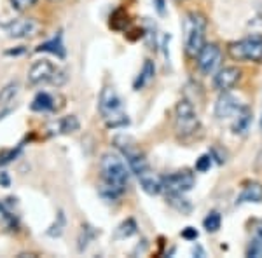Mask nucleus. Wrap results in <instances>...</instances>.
<instances>
[{"label": "nucleus", "instance_id": "10", "mask_svg": "<svg viewBox=\"0 0 262 258\" xmlns=\"http://www.w3.org/2000/svg\"><path fill=\"white\" fill-rule=\"evenodd\" d=\"M56 73V66H54L51 61L47 60H40L35 61L30 70H28V84L30 86H40V84L51 82Z\"/></svg>", "mask_w": 262, "mask_h": 258}, {"label": "nucleus", "instance_id": "3", "mask_svg": "<svg viewBox=\"0 0 262 258\" xmlns=\"http://www.w3.org/2000/svg\"><path fill=\"white\" fill-rule=\"evenodd\" d=\"M184 32V47H186L187 56L196 58L201 47L205 46V32H206V20L199 13H189L184 18L182 23Z\"/></svg>", "mask_w": 262, "mask_h": 258}, {"label": "nucleus", "instance_id": "31", "mask_svg": "<svg viewBox=\"0 0 262 258\" xmlns=\"http://www.w3.org/2000/svg\"><path fill=\"white\" fill-rule=\"evenodd\" d=\"M0 187H11V178L6 171H0Z\"/></svg>", "mask_w": 262, "mask_h": 258}, {"label": "nucleus", "instance_id": "7", "mask_svg": "<svg viewBox=\"0 0 262 258\" xmlns=\"http://www.w3.org/2000/svg\"><path fill=\"white\" fill-rule=\"evenodd\" d=\"M194 183H196V178L187 169L168 176H161V185H163V192L166 194H186L193 189Z\"/></svg>", "mask_w": 262, "mask_h": 258}, {"label": "nucleus", "instance_id": "22", "mask_svg": "<svg viewBox=\"0 0 262 258\" xmlns=\"http://www.w3.org/2000/svg\"><path fill=\"white\" fill-rule=\"evenodd\" d=\"M97 228L91 227V225H82L80 228V234H79V251H84V249L88 248V246L93 242V239L97 237Z\"/></svg>", "mask_w": 262, "mask_h": 258}, {"label": "nucleus", "instance_id": "30", "mask_svg": "<svg viewBox=\"0 0 262 258\" xmlns=\"http://www.w3.org/2000/svg\"><path fill=\"white\" fill-rule=\"evenodd\" d=\"M182 237L184 239H189V241H196V239H198V230H196V228H193V227L184 228Z\"/></svg>", "mask_w": 262, "mask_h": 258}, {"label": "nucleus", "instance_id": "21", "mask_svg": "<svg viewBox=\"0 0 262 258\" xmlns=\"http://www.w3.org/2000/svg\"><path fill=\"white\" fill-rule=\"evenodd\" d=\"M0 223L9 230H16L18 228V216L14 215L13 209L6 202H0Z\"/></svg>", "mask_w": 262, "mask_h": 258}, {"label": "nucleus", "instance_id": "15", "mask_svg": "<svg viewBox=\"0 0 262 258\" xmlns=\"http://www.w3.org/2000/svg\"><path fill=\"white\" fill-rule=\"evenodd\" d=\"M260 201H262V185L257 182H252L243 189L236 204H246V202H260Z\"/></svg>", "mask_w": 262, "mask_h": 258}, {"label": "nucleus", "instance_id": "6", "mask_svg": "<svg viewBox=\"0 0 262 258\" xmlns=\"http://www.w3.org/2000/svg\"><path fill=\"white\" fill-rule=\"evenodd\" d=\"M227 51H229L232 60L260 63L262 61V35H259V33H252V35L245 37V39L238 40V42H231Z\"/></svg>", "mask_w": 262, "mask_h": 258}, {"label": "nucleus", "instance_id": "16", "mask_svg": "<svg viewBox=\"0 0 262 258\" xmlns=\"http://www.w3.org/2000/svg\"><path fill=\"white\" fill-rule=\"evenodd\" d=\"M250 120H252V110L248 106H241L238 113L234 115V122H232V133L234 135H243L248 131Z\"/></svg>", "mask_w": 262, "mask_h": 258}, {"label": "nucleus", "instance_id": "13", "mask_svg": "<svg viewBox=\"0 0 262 258\" xmlns=\"http://www.w3.org/2000/svg\"><path fill=\"white\" fill-rule=\"evenodd\" d=\"M138 182L140 187L143 189V192H147L149 195H157L159 192H163V185H161V176L156 175L152 169H147L142 175H138Z\"/></svg>", "mask_w": 262, "mask_h": 258}, {"label": "nucleus", "instance_id": "4", "mask_svg": "<svg viewBox=\"0 0 262 258\" xmlns=\"http://www.w3.org/2000/svg\"><path fill=\"white\" fill-rule=\"evenodd\" d=\"M114 145H116L117 150L123 154V157L128 162V168H130L136 176L142 175L143 171H147V169L150 168L143 150L140 149V145L131 138V136H126V135L116 136Z\"/></svg>", "mask_w": 262, "mask_h": 258}, {"label": "nucleus", "instance_id": "11", "mask_svg": "<svg viewBox=\"0 0 262 258\" xmlns=\"http://www.w3.org/2000/svg\"><path fill=\"white\" fill-rule=\"evenodd\" d=\"M239 75H241L239 68H236V66H224V68H220L219 72L213 75V86H215L217 91H222L224 93V91L231 89V87L238 82Z\"/></svg>", "mask_w": 262, "mask_h": 258}, {"label": "nucleus", "instance_id": "24", "mask_svg": "<svg viewBox=\"0 0 262 258\" xmlns=\"http://www.w3.org/2000/svg\"><path fill=\"white\" fill-rule=\"evenodd\" d=\"M136 234V223L133 218H128L126 222H123L119 227H117L116 234H114V239H128L131 235Z\"/></svg>", "mask_w": 262, "mask_h": 258}, {"label": "nucleus", "instance_id": "20", "mask_svg": "<svg viewBox=\"0 0 262 258\" xmlns=\"http://www.w3.org/2000/svg\"><path fill=\"white\" fill-rule=\"evenodd\" d=\"M18 93H20V82H18V80H11L9 84H6V86L0 89V106L9 105V103L18 96Z\"/></svg>", "mask_w": 262, "mask_h": 258}, {"label": "nucleus", "instance_id": "23", "mask_svg": "<svg viewBox=\"0 0 262 258\" xmlns=\"http://www.w3.org/2000/svg\"><path fill=\"white\" fill-rule=\"evenodd\" d=\"M168 202L180 213H189L193 209L191 202L184 197V194H168Z\"/></svg>", "mask_w": 262, "mask_h": 258}, {"label": "nucleus", "instance_id": "9", "mask_svg": "<svg viewBox=\"0 0 262 258\" xmlns=\"http://www.w3.org/2000/svg\"><path fill=\"white\" fill-rule=\"evenodd\" d=\"M198 66L205 75H210L217 70L220 65V58H222V51L217 44H205L201 51L198 53Z\"/></svg>", "mask_w": 262, "mask_h": 258}, {"label": "nucleus", "instance_id": "19", "mask_svg": "<svg viewBox=\"0 0 262 258\" xmlns=\"http://www.w3.org/2000/svg\"><path fill=\"white\" fill-rule=\"evenodd\" d=\"M79 119H77L75 115H66L63 119L56 120V122L53 124V127L56 129L54 133H60V135H68V133H73L79 129Z\"/></svg>", "mask_w": 262, "mask_h": 258}, {"label": "nucleus", "instance_id": "5", "mask_svg": "<svg viewBox=\"0 0 262 258\" xmlns=\"http://www.w3.org/2000/svg\"><path fill=\"white\" fill-rule=\"evenodd\" d=\"M201 127L194 105L189 99H180L175 106V131L180 138L194 136Z\"/></svg>", "mask_w": 262, "mask_h": 258}, {"label": "nucleus", "instance_id": "27", "mask_svg": "<svg viewBox=\"0 0 262 258\" xmlns=\"http://www.w3.org/2000/svg\"><path fill=\"white\" fill-rule=\"evenodd\" d=\"M21 152V145L18 147V149H11V150H2L0 152V166H6L9 164L13 159H16L18 156H20Z\"/></svg>", "mask_w": 262, "mask_h": 258}, {"label": "nucleus", "instance_id": "12", "mask_svg": "<svg viewBox=\"0 0 262 258\" xmlns=\"http://www.w3.org/2000/svg\"><path fill=\"white\" fill-rule=\"evenodd\" d=\"M239 110H241V105H239L238 98H234L232 94H227V93H224L215 103V117L220 120L231 119Z\"/></svg>", "mask_w": 262, "mask_h": 258}, {"label": "nucleus", "instance_id": "34", "mask_svg": "<svg viewBox=\"0 0 262 258\" xmlns=\"http://www.w3.org/2000/svg\"><path fill=\"white\" fill-rule=\"evenodd\" d=\"M156 2H157V11H159V13L163 14V13H164V9H163L164 2H163V0H156Z\"/></svg>", "mask_w": 262, "mask_h": 258}, {"label": "nucleus", "instance_id": "35", "mask_svg": "<svg viewBox=\"0 0 262 258\" xmlns=\"http://www.w3.org/2000/svg\"><path fill=\"white\" fill-rule=\"evenodd\" d=\"M193 253H194V255H196V253H198V255L205 256V253H203V249H201V248H199V246H196V248H194V249H193Z\"/></svg>", "mask_w": 262, "mask_h": 258}, {"label": "nucleus", "instance_id": "8", "mask_svg": "<svg viewBox=\"0 0 262 258\" xmlns=\"http://www.w3.org/2000/svg\"><path fill=\"white\" fill-rule=\"evenodd\" d=\"M0 28L11 39H27V37H35L39 33L40 25L33 18H20V20L11 21V23L0 25Z\"/></svg>", "mask_w": 262, "mask_h": 258}, {"label": "nucleus", "instance_id": "29", "mask_svg": "<svg viewBox=\"0 0 262 258\" xmlns=\"http://www.w3.org/2000/svg\"><path fill=\"white\" fill-rule=\"evenodd\" d=\"M9 2H11V6H13V9L25 11V9H28V7L35 6L37 0H9Z\"/></svg>", "mask_w": 262, "mask_h": 258}, {"label": "nucleus", "instance_id": "32", "mask_svg": "<svg viewBox=\"0 0 262 258\" xmlns=\"http://www.w3.org/2000/svg\"><path fill=\"white\" fill-rule=\"evenodd\" d=\"M252 239H255V241L262 242V223H259V225L255 227V230H253V237H252Z\"/></svg>", "mask_w": 262, "mask_h": 258}, {"label": "nucleus", "instance_id": "26", "mask_svg": "<svg viewBox=\"0 0 262 258\" xmlns=\"http://www.w3.org/2000/svg\"><path fill=\"white\" fill-rule=\"evenodd\" d=\"M65 225H66V220H65L63 211H58L56 220H54V223L49 227V230H47V235H51V237H60V235L63 234Z\"/></svg>", "mask_w": 262, "mask_h": 258}, {"label": "nucleus", "instance_id": "18", "mask_svg": "<svg viewBox=\"0 0 262 258\" xmlns=\"http://www.w3.org/2000/svg\"><path fill=\"white\" fill-rule=\"evenodd\" d=\"M30 108L33 112H51V110H54V98L51 96L49 93H39L35 98H33Z\"/></svg>", "mask_w": 262, "mask_h": 258}, {"label": "nucleus", "instance_id": "17", "mask_svg": "<svg viewBox=\"0 0 262 258\" xmlns=\"http://www.w3.org/2000/svg\"><path fill=\"white\" fill-rule=\"evenodd\" d=\"M154 73H156V66H154V61L145 60L142 72H140V75L136 77V80H135V84H133V87H135L136 91H140L142 87H145L147 84H149L150 80L154 79Z\"/></svg>", "mask_w": 262, "mask_h": 258}, {"label": "nucleus", "instance_id": "2", "mask_svg": "<svg viewBox=\"0 0 262 258\" xmlns=\"http://www.w3.org/2000/svg\"><path fill=\"white\" fill-rule=\"evenodd\" d=\"M98 110L102 113L103 120H105L107 127H124L130 124V119H128V113L124 112V105L123 99H121L119 93H117L114 87L107 86L102 89L98 99Z\"/></svg>", "mask_w": 262, "mask_h": 258}, {"label": "nucleus", "instance_id": "1", "mask_svg": "<svg viewBox=\"0 0 262 258\" xmlns=\"http://www.w3.org/2000/svg\"><path fill=\"white\" fill-rule=\"evenodd\" d=\"M100 169H102V187H100V195L105 201H117L124 194L130 182V171L126 168V162L116 154H103L100 161Z\"/></svg>", "mask_w": 262, "mask_h": 258}, {"label": "nucleus", "instance_id": "25", "mask_svg": "<svg viewBox=\"0 0 262 258\" xmlns=\"http://www.w3.org/2000/svg\"><path fill=\"white\" fill-rule=\"evenodd\" d=\"M220 223H222V216H220L219 211L208 213V216L203 220V225H205L208 232H217L220 228Z\"/></svg>", "mask_w": 262, "mask_h": 258}, {"label": "nucleus", "instance_id": "33", "mask_svg": "<svg viewBox=\"0 0 262 258\" xmlns=\"http://www.w3.org/2000/svg\"><path fill=\"white\" fill-rule=\"evenodd\" d=\"M25 53V47H20V49H13V51H7L6 54H21Z\"/></svg>", "mask_w": 262, "mask_h": 258}, {"label": "nucleus", "instance_id": "36", "mask_svg": "<svg viewBox=\"0 0 262 258\" xmlns=\"http://www.w3.org/2000/svg\"><path fill=\"white\" fill-rule=\"evenodd\" d=\"M260 129H262V119H260Z\"/></svg>", "mask_w": 262, "mask_h": 258}, {"label": "nucleus", "instance_id": "14", "mask_svg": "<svg viewBox=\"0 0 262 258\" xmlns=\"http://www.w3.org/2000/svg\"><path fill=\"white\" fill-rule=\"evenodd\" d=\"M35 51H37V53H51V54H54V56H58V58H61V60H63L65 54H66L65 46H63V35H61V33H58V35L54 37L53 40L40 44V46L37 47Z\"/></svg>", "mask_w": 262, "mask_h": 258}, {"label": "nucleus", "instance_id": "28", "mask_svg": "<svg viewBox=\"0 0 262 258\" xmlns=\"http://www.w3.org/2000/svg\"><path fill=\"white\" fill-rule=\"evenodd\" d=\"M210 168H212V156H201L196 161V171L206 173Z\"/></svg>", "mask_w": 262, "mask_h": 258}]
</instances>
